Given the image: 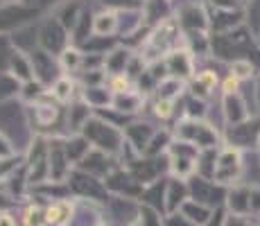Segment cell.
Listing matches in <instances>:
<instances>
[{"label":"cell","instance_id":"cell-1","mask_svg":"<svg viewBox=\"0 0 260 226\" xmlns=\"http://www.w3.org/2000/svg\"><path fill=\"white\" fill-rule=\"evenodd\" d=\"M48 226H68L73 217V204L71 202H54L46 208Z\"/></svg>","mask_w":260,"mask_h":226},{"label":"cell","instance_id":"cell-2","mask_svg":"<svg viewBox=\"0 0 260 226\" xmlns=\"http://www.w3.org/2000/svg\"><path fill=\"white\" fill-rule=\"evenodd\" d=\"M25 226H48V217H46V210L39 208V206H29L25 210Z\"/></svg>","mask_w":260,"mask_h":226},{"label":"cell","instance_id":"cell-3","mask_svg":"<svg viewBox=\"0 0 260 226\" xmlns=\"http://www.w3.org/2000/svg\"><path fill=\"white\" fill-rule=\"evenodd\" d=\"M0 226H16V224H14V219L12 217H9V215H0Z\"/></svg>","mask_w":260,"mask_h":226},{"label":"cell","instance_id":"cell-4","mask_svg":"<svg viewBox=\"0 0 260 226\" xmlns=\"http://www.w3.org/2000/svg\"><path fill=\"white\" fill-rule=\"evenodd\" d=\"M226 226H249V224H242V219L240 217H233V219H229Z\"/></svg>","mask_w":260,"mask_h":226},{"label":"cell","instance_id":"cell-5","mask_svg":"<svg viewBox=\"0 0 260 226\" xmlns=\"http://www.w3.org/2000/svg\"><path fill=\"white\" fill-rule=\"evenodd\" d=\"M236 86H238V82H236V79H229V82H226V93H231V90H236Z\"/></svg>","mask_w":260,"mask_h":226}]
</instances>
